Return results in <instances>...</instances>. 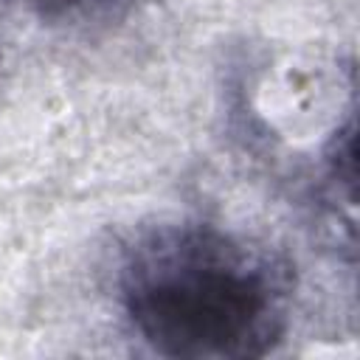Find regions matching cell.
I'll return each instance as SVG.
<instances>
[{
	"mask_svg": "<svg viewBox=\"0 0 360 360\" xmlns=\"http://www.w3.org/2000/svg\"><path fill=\"white\" fill-rule=\"evenodd\" d=\"M118 301L160 357L250 360L287 335L292 273L270 248L214 222H163L124 250Z\"/></svg>",
	"mask_w": 360,
	"mask_h": 360,
	"instance_id": "6da1fadb",
	"label": "cell"
},
{
	"mask_svg": "<svg viewBox=\"0 0 360 360\" xmlns=\"http://www.w3.org/2000/svg\"><path fill=\"white\" fill-rule=\"evenodd\" d=\"M39 20L65 28H107L121 22L141 0H20Z\"/></svg>",
	"mask_w": 360,
	"mask_h": 360,
	"instance_id": "7a4b0ae2",
	"label": "cell"
}]
</instances>
